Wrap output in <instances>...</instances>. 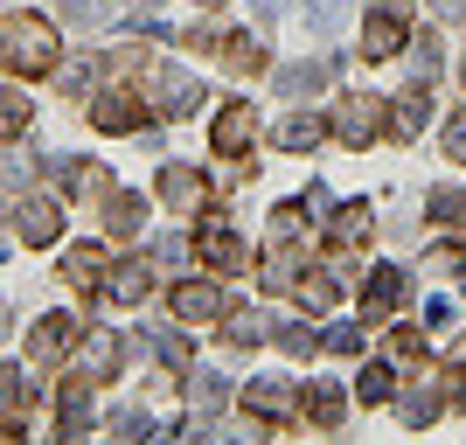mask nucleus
<instances>
[{
  "instance_id": "obj_1",
  "label": "nucleus",
  "mask_w": 466,
  "mask_h": 445,
  "mask_svg": "<svg viewBox=\"0 0 466 445\" xmlns=\"http://www.w3.org/2000/svg\"><path fill=\"white\" fill-rule=\"evenodd\" d=\"M0 42H7V63H15L21 77H56L63 49H56V28H49L42 15H15L7 28H0Z\"/></svg>"
},
{
  "instance_id": "obj_2",
  "label": "nucleus",
  "mask_w": 466,
  "mask_h": 445,
  "mask_svg": "<svg viewBox=\"0 0 466 445\" xmlns=\"http://www.w3.org/2000/svg\"><path fill=\"white\" fill-rule=\"evenodd\" d=\"M383 133H390L383 97H370V91L341 97V112H334V139H341V147H370V139H383Z\"/></svg>"
},
{
  "instance_id": "obj_3",
  "label": "nucleus",
  "mask_w": 466,
  "mask_h": 445,
  "mask_svg": "<svg viewBox=\"0 0 466 445\" xmlns=\"http://www.w3.org/2000/svg\"><path fill=\"white\" fill-rule=\"evenodd\" d=\"M237 404L251 410L258 425H286L292 410H299V389H292L286 376H251V383L237 389Z\"/></svg>"
},
{
  "instance_id": "obj_4",
  "label": "nucleus",
  "mask_w": 466,
  "mask_h": 445,
  "mask_svg": "<svg viewBox=\"0 0 466 445\" xmlns=\"http://www.w3.org/2000/svg\"><path fill=\"white\" fill-rule=\"evenodd\" d=\"M147 97H154L160 118H188L195 105H202V84H195V70H181V63H160V70H154V91H147Z\"/></svg>"
},
{
  "instance_id": "obj_5",
  "label": "nucleus",
  "mask_w": 466,
  "mask_h": 445,
  "mask_svg": "<svg viewBox=\"0 0 466 445\" xmlns=\"http://www.w3.org/2000/svg\"><path fill=\"white\" fill-rule=\"evenodd\" d=\"M154 292V265L147 258H118V265H105V278H97V299H112V307H139Z\"/></svg>"
},
{
  "instance_id": "obj_6",
  "label": "nucleus",
  "mask_w": 466,
  "mask_h": 445,
  "mask_svg": "<svg viewBox=\"0 0 466 445\" xmlns=\"http://www.w3.org/2000/svg\"><path fill=\"white\" fill-rule=\"evenodd\" d=\"M251 139H258V112L230 97V105L216 112V126H209V147H216L223 160H244V154H251Z\"/></svg>"
},
{
  "instance_id": "obj_7",
  "label": "nucleus",
  "mask_w": 466,
  "mask_h": 445,
  "mask_svg": "<svg viewBox=\"0 0 466 445\" xmlns=\"http://www.w3.org/2000/svg\"><path fill=\"white\" fill-rule=\"evenodd\" d=\"M15 230H21L28 251H42V244H56V237H63V209L49 202V195H21V202H15Z\"/></svg>"
},
{
  "instance_id": "obj_8",
  "label": "nucleus",
  "mask_w": 466,
  "mask_h": 445,
  "mask_svg": "<svg viewBox=\"0 0 466 445\" xmlns=\"http://www.w3.org/2000/svg\"><path fill=\"white\" fill-rule=\"evenodd\" d=\"M195 251H202V265H209V271H244V265H251V244H244V237L230 230V223H216V216L202 223Z\"/></svg>"
},
{
  "instance_id": "obj_9",
  "label": "nucleus",
  "mask_w": 466,
  "mask_h": 445,
  "mask_svg": "<svg viewBox=\"0 0 466 445\" xmlns=\"http://www.w3.org/2000/svg\"><path fill=\"white\" fill-rule=\"evenodd\" d=\"M223 313H230L223 286H209V278H188V286H175V320H181V328H209V320H223Z\"/></svg>"
},
{
  "instance_id": "obj_10",
  "label": "nucleus",
  "mask_w": 466,
  "mask_h": 445,
  "mask_svg": "<svg viewBox=\"0 0 466 445\" xmlns=\"http://www.w3.org/2000/svg\"><path fill=\"white\" fill-rule=\"evenodd\" d=\"M77 341H84V328L70 320V313H42L35 328H28V355H35V362H63Z\"/></svg>"
},
{
  "instance_id": "obj_11",
  "label": "nucleus",
  "mask_w": 466,
  "mask_h": 445,
  "mask_svg": "<svg viewBox=\"0 0 466 445\" xmlns=\"http://www.w3.org/2000/svg\"><path fill=\"white\" fill-rule=\"evenodd\" d=\"M370 230H376V223H370V202H341V209L328 216V251L334 258H355L362 244H370Z\"/></svg>"
},
{
  "instance_id": "obj_12",
  "label": "nucleus",
  "mask_w": 466,
  "mask_h": 445,
  "mask_svg": "<svg viewBox=\"0 0 466 445\" xmlns=\"http://www.w3.org/2000/svg\"><path fill=\"white\" fill-rule=\"evenodd\" d=\"M118 369H126V341L112 328H91V341H84V383H118Z\"/></svg>"
},
{
  "instance_id": "obj_13",
  "label": "nucleus",
  "mask_w": 466,
  "mask_h": 445,
  "mask_svg": "<svg viewBox=\"0 0 466 445\" xmlns=\"http://www.w3.org/2000/svg\"><path fill=\"white\" fill-rule=\"evenodd\" d=\"M160 202H167L175 216H195V209H202V175H195L188 160H167V167H160Z\"/></svg>"
},
{
  "instance_id": "obj_14",
  "label": "nucleus",
  "mask_w": 466,
  "mask_h": 445,
  "mask_svg": "<svg viewBox=\"0 0 466 445\" xmlns=\"http://www.w3.org/2000/svg\"><path fill=\"white\" fill-rule=\"evenodd\" d=\"M91 126L97 133H139V97L133 91H97L91 97Z\"/></svg>"
},
{
  "instance_id": "obj_15",
  "label": "nucleus",
  "mask_w": 466,
  "mask_h": 445,
  "mask_svg": "<svg viewBox=\"0 0 466 445\" xmlns=\"http://www.w3.org/2000/svg\"><path fill=\"white\" fill-rule=\"evenodd\" d=\"M425 126H431V91H425V77H418L397 105H390V133H397V139H418Z\"/></svg>"
},
{
  "instance_id": "obj_16",
  "label": "nucleus",
  "mask_w": 466,
  "mask_h": 445,
  "mask_svg": "<svg viewBox=\"0 0 466 445\" xmlns=\"http://www.w3.org/2000/svg\"><path fill=\"white\" fill-rule=\"evenodd\" d=\"M299 410H307L313 431H334L341 418H349V389H341V383H313L307 397H299Z\"/></svg>"
},
{
  "instance_id": "obj_17",
  "label": "nucleus",
  "mask_w": 466,
  "mask_h": 445,
  "mask_svg": "<svg viewBox=\"0 0 466 445\" xmlns=\"http://www.w3.org/2000/svg\"><path fill=\"white\" fill-rule=\"evenodd\" d=\"M397 49H410L404 15H390V7H383V15H370V21H362V56H376V63H383V56H397Z\"/></svg>"
},
{
  "instance_id": "obj_18",
  "label": "nucleus",
  "mask_w": 466,
  "mask_h": 445,
  "mask_svg": "<svg viewBox=\"0 0 466 445\" xmlns=\"http://www.w3.org/2000/svg\"><path fill=\"white\" fill-rule=\"evenodd\" d=\"M28 404H35V389L21 383L15 369H0V439H15V431L28 425Z\"/></svg>"
},
{
  "instance_id": "obj_19",
  "label": "nucleus",
  "mask_w": 466,
  "mask_h": 445,
  "mask_svg": "<svg viewBox=\"0 0 466 445\" xmlns=\"http://www.w3.org/2000/svg\"><path fill=\"white\" fill-rule=\"evenodd\" d=\"M91 425H97V410H91V389H84V376H77V383L56 397V431L63 439H84Z\"/></svg>"
},
{
  "instance_id": "obj_20",
  "label": "nucleus",
  "mask_w": 466,
  "mask_h": 445,
  "mask_svg": "<svg viewBox=\"0 0 466 445\" xmlns=\"http://www.w3.org/2000/svg\"><path fill=\"white\" fill-rule=\"evenodd\" d=\"M397 299H404V271H397V265H376L370 278H362V313L376 320V313H390Z\"/></svg>"
},
{
  "instance_id": "obj_21",
  "label": "nucleus",
  "mask_w": 466,
  "mask_h": 445,
  "mask_svg": "<svg viewBox=\"0 0 466 445\" xmlns=\"http://www.w3.org/2000/svg\"><path fill=\"white\" fill-rule=\"evenodd\" d=\"M328 70L334 63H286V70H279V97H320V84H328Z\"/></svg>"
},
{
  "instance_id": "obj_22",
  "label": "nucleus",
  "mask_w": 466,
  "mask_h": 445,
  "mask_svg": "<svg viewBox=\"0 0 466 445\" xmlns=\"http://www.w3.org/2000/svg\"><path fill=\"white\" fill-rule=\"evenodd\" d=\"M63 278L77 292H97V278H105V244H77V251L63 258Z\"/></svg>"
},
{
  "instance_id": "obj_23",
  "label": "nucleus",
  "mask_w": 466,
  "mask_h": 445,
  "mask_svg": "<svg viewBox=\"0 0 466 445\" xmlns=\"http://www.w3.org/2000/svg\"><path fill=\"white\" fill-rule=\"evenodd\" d=\"M265 334H272L265 313H251V307H230V313H223V341H230V349H258Z\"/></svg>"
},
{
  "instance_id": "obj_24",
  "label": "nucleus",
  "mask_w": 466,
  "mask_h": 445,
  "mask_svg": "<svg viewBox=\"0 0 466 445\" xmlns=\"http://www.w3.org/2000/svg\"><path fill=\"white\" fill-rule=\"evenodd\" d=\"M320 133H328V126H320L313 112H286V118H279V147H286V154H313Z\"/></svg>"
},
{
  "instance_id": "obj_25",
  "label": "nucleus",
  "mask_w": 466,
  "mask_h": 445,
  "mask_svg": "<svg viewBox=\"0 0 466 445\" xmlns=\"http://www.w3.org/2000/svg\"><path fill=\"white\" fill-rule=\"evenodd\" d=\"M223 56H230V70H244V77H258L265 70V35H251V28H237V35H223Z\"/></svg>"
},
{
  "instance_id": "obj_26",
  "label": "nucleus",
  "mask_w": 466,
  "mask_h": 445,
  "mask_svg": "<svg viewBox=\"0 0 466 445\" xmlns=\"http://www.w3.org/2000/svg\"><path fill=\"white\" fill-rule=\"evenodd\" d=\"M105 223H112V237H133L139 223H147V202H139L133 188H112L105 195Z\"/></svg>"
},
{
  "instance_id": "obj_27",
  "label": "nucleus",
  "mask_w": 466,
  "mask_h": 445,
  "mask_svg": "<svg viewBox=\"0 0 466 445\" xmlns=\"http://www.w3.org/2000/svg\"><path fill=\"white\" fill-rule=\"evenodd\" d=\"M299 286V251H292V237H272V258H265V292H286Z\"/></svg>"
},
{
  "instance_id": "obj_28",
  "label": "nucleus",
  "mask_w": 466,
  "mask_h": 445,
  "mask_svg": "<svg viewBox=\"0 0 466 445\" xmlns=\"http://www.w3.org/2000/svg\"><path fill=\"white\" fill-rule=\"evenodd\" d=\"M188 397H195L202 410H223L237 389H230V376H223V369H188Z\"/></svg>"
},
{
  "instance_id": "obj_29",
  "label": "nucleus",
  "mask_w": 466,
  "mask_h": 445,
  "mask_svg": "<svg viewBox=\"0 0 466 445\" xmlns=\"http://www.w3.org/2000/svg\"><path fill=\"white\" fill-rule=\"evenodd\" d=\"M397 418H404L410 431H418V425H431V418H439V389H431V383H410L404 397H397Z\"/></svg>"
},
{
  "instance_id": "obj_30",
  "label": "nucleus",
  "mask_w": 466,
  "mask_h": 445,
  "mask_svg": "<svg viewBox=\"0 0 466 445\" xmlns=\"http://www.w3.org/2000/svg\"><path fill=\"white\" fill-rule=\"evenodd\" d=\"M425 209H431V223H446V230H460V223H466V195H460V188L446 181V188H431V195H425Z\"/></svg>"
},
{
  "instance_id": "obj_31",
  "label": "nucleus",
  "mask_w": 466,
  "mask_h": 445,
  "mask_svg": "<svg viewBox=\"0 0 466 445\" xmlns=\"http://www.w3.org/2000/svg\"><path fill=\"white\" fill-rule=\"evenodd\" d=\"M28 133V97L15 84H0V139H21Z\"/></svg>"
},
{
  "instance_id": "obj_32",
  "label": "nucleus",
  "mask_w": 466,
  "mask_h": 445,
  "mask_svg": "<svg viewBox=\"0 0 466 445\" xmlns=\"http://www.w3.org/2000/svg\"><path fill=\"white\" fill-rule=\"evenodd\" d=\"M334 299H341V278H334V271H313L307 286H299V307L307 313H328Z\"/></svg>"
},
{
  "instance_id": "obj_33",
  "label": "nucleus",
  "mask_w": 466,
  "mask_h": 445,
  "mask_svg": "<svg viewBox=\"0 0 466 445\" xmlns=\"http://www.w3.org/2000/svg\"><path fill=\"white\" fill-rule=\"evenodd\" d=\"M390 383H397V376H390L383 362H370V369H362V376H355V397H362V404H390V397H397V389H390Z\"/></svg>"
},
{
  "instance_id": "obj_34",
  "label": "nucleus",
  "mask_w": 466,
  "mask_h": 445,
  "mask_svg": "<svg viewBox=\"0 0 466 445\" xmlns=\"http://www.w3.org/2000/svg\"><path fill=\"white\" fill-rule=\"evenodd\" d=\"M63 21H70V28H105V21H112V0H63Z\"/></svg>"
},
{
  "instance_id": "obj_35",
  "label": "nucleus",
  "mask_w": 466,
  "mask_h": 445,
  "mask_svg": "<svg viewBox=\"0 0 466 445\" xmlns=\"http://www.w3.org/2000/svg\"><path fill=\"white\" fill-rule=\"evenodd\" d=\"M279 349H286V355H313V349H320V328L292 320V328H279Z\"/></svg>"
},
{
  "instance_id": "obj_36",
  "label": "nucleus",
  "mask_w": 466,
  "mask_h": 445,
  "mask_svg": "<svg viewBox=\"0 0 466 445\" xmlns=\"http://www.w3.org/2000/svg\"><path fill=\"white\" fill-rule=\"evenodd\" d=\"M349 15H355V0H313V28H320V35H334Z\"/></svg>"
},
{
  "instance_id": "obj_37",
  "label": "nucleus",
  "mask_w": 466,
  "mask_h": 445,
  "mask_svg": "<svg viewBox=\"0 0 466 445\" xmlns=\"http://www.w3.org/2000/svg\"><path fill=\"white\" fill-rule=\"evenodd\" d=\"M439 56H446V42L431 35V28H425L418 42H410V63H418V77H431V70H439Z\"/></svg>"
},
{
  "instance_id": "obj_38",
  "label": "nucleus",
  "mask_w": 466,
  "mask_h": 445,
  "mask_svg": "<svg viewBox=\"0 0 466 445\" xmlns=\"http://www.w3.org/2000/svg\"><path fill=\"white\" fill-rule=\"evenodd\" d=\"M112 431H118V439H147V431H154V418L126 404V410H112Z\"/></svg>"
},
{
  "instance_id": "obj_39",
  "label": "nucleus",
  "mask_w": 466,
  "mask_h": 445,
  "mask_svg": "<svg viewBox=\"0 0 466 445\" xmlns=\"http://www.w3.org/2000/svg\"><path fill=\"white\" fill-rule=\"evenodd\" d=\"M446 160H460V167H466V105L446 118Z\"/></svg>"
},
{
  "instance_id": "obj_40",
  "label": "nucleus",
  "mask_w": 466,
  "mask_h": 445,
  "mask_svg": "<svg viewBox=\"0 0 466 445\" xmlns=\"http://www.w3.org/2000/svg\"><path fill=\"white\" fill-rule=\"evenodd\" d=\"M154 258H160V265H188V237H181V230L154 237Z\"/></svg>"
},
{
  "instance_id": "obj_41",
  "label": "nucleus",
  "mask_w": 466,
  "mask_h": 445,
  "mask_svg": "<svg viewBox=\"0 0 466 445\" xmlns=\"http://www.w3.org/2000/svg\"><path fill=\"white\" fill-rule=\"evenodd\" d=\"M160 362L188 376V369H195V355H188V341H181V334H160Z\"/></svg>"
},
{
  "instance_id": "obj_42",
  "label": "nucleus",
  "mask_w": 466,
  "mask_h": 445,
  "mask_svg": "<svg viewBox=\"0 0 466 445\" xmlns=\"http://www.w3.org/2000/svg\"><path fill=\"white\" fill-rule=\"evenodd\" d=\"M320 349H334V355H362V328H328V334H320Z\"/></svg>"
},
{
  "instance_id": "obj_43",
  "label": "nucleus",
  "mask_w": 466,
  "mask_h": 445,
  "mask_svg": "<svg viewBox=\"0 0 466 445\" xmlns=\"http://www.w3.org/2000/svg\"><path fill=\"white\" fill-rule=\"evenodd\" d=\"M56 77H63V91H91V63H56Z\"/></svg>"
},
{
  "instance_id": "obj_44",
  "label": "nucleus",
  "mask_w": 466,
  "mask_h": 445,
  "mask_svg": "<svg viewBox=\"0 0 466 445\" xmlns=\"http://www.w3.org/2000/svg\"><path fill=\"white\" fill-rule=\"evenodd\" d=\"M390 349H397V362H425V341H418L410 328H397V341H390Z\"/></svg>"
},
{
  "instance_id": "obj_45",
  "label": "nucleus",
  "mask_w": 466,
  "mask_h": 445,
  "mask_svg": "<svg viewBox=\"0 0 466 445\" xmlns=\"http://www.w3.org/2000/svg\"><path fill=\"white\" fill-rule=\"evenodd\" d=\"M425 265H431V271H466V258H460V251H452V244H439V251H431V258H425Z\"/></svg>"
},
{
  "instance_id": "obj_46",
  "label": "nucleus",
  "mask_w": 466,
  "mask_h": 445,
  "mask_svg": "<svg viewBox=\"0 0 466 445\" xmlns=\"http://www.w3.org/2000/svg\"><path fill=\"white\" fill-rule=\"evenodd\" d=\"M431 15L439 21H466V0H431Z\"/></svg>"
},
{
  "instance_id": "obj_47",
  "label": "nucleus",
  "mask_w": 466,
  "mask_h": 445,
  "mask_svg": "<svg viewBox=\"0 0 466 445\" xmlns=\"http://www.w3.org/2000/svg\"><path fill=\"white\" fill-rule=\"evenodd\" d=\"M452 369H466V334H460V341H452Z\"/></svg>"
},
{
  "instance_id": "obj_48",
  "label": "nucleus",
  "mask_w": 466,
  "mask_h": 445,
  "mask_svg": "<svg viewBox=\"0 0 466 445\" xmlns=\"http://www.w3.org/2000/svg\"><path fill=\"white\" fill-rule=\"evenodd\" d=\"M258 15H286V0H258Z\"/></svg>"
},
{
  "instance_id": "obj_49",
  "label": "nucleus",
  "mask_w": 466,
  "mask_h": 445,
  "mask_svg": "<svg viewBox=\"0 0 466 445\" xmlns=\"http://www.w3.org/2000/svg\"><path fill=\"white\" fill-rule=\"evenodd\" d=\"M154 7H160V0H133V15H154Z\"/></svg>"
},
{
  "instance_id": "obj_50",
  "label": "nucleus",
  "mask_w": 466,
  "mask_h": 445,
  "mask_svg": "<svg viewBox=\"0 0 466 445\" xmlns=\"http://www.w3.org/2000/svg\"><path fill=\"white\" fill-rule=\"evenodd\" d=\"M0 341H7V299H0Z\"/></svg>"
},
{
  "instance_id": "obj_51",
  "label": "nucleus",
  "mask_w": 466,
  "mask_h": 445,
  "mask_svg": "<svg viewBox=\"0 0 466 445\" xmlns=\"http://www.w3.org/2000/svg\"><path fill=\"white\" fill-rule=\"evenodd\" d=\"M460 84H466V56H460Z\"/></svg>"
},
{
  "instance_id": "obj_52",
  "label": "nucleus",
  "mask_w": 466,
  "mask_h": 445,
  "mask_svg": "<svg viewBox=\"0 0 466 445\" xmlns=\"http://www.w3.org/2000/svg\"><path fill=\"white\" fill-rule=\"evenodd\" d=\"M202 7H216V0H202Z\"/></svg>"
}]
</instances>
